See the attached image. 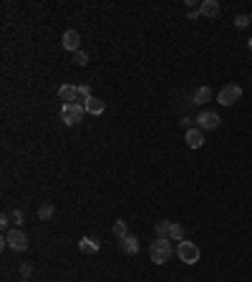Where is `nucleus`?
Returning a JSON list of instances; mask_svg holds the SVG:
<instances>
[{
  "label": "nucleus",
  "instance_id": "nucleus-25",
  "mask_svg": "<svg viewBox=\"0 0 252 282\" xmlns=\"http://www.w3.org/2000/svg\"><path fill=\"white\" fill-rule=\"evenodd\" d=\"M194 121H197V119H189V116H184V119H182L179 124H182V126H184V129L189 131V129H194Z\"/></svg>",
  "mask_w": 252,
  "mask_h": 282
},
{
  "label": "nucleus",
  "instance_id": "nucleus-23",
  "mask_svg": "<svg viewBox=\"0 0 252 282\" xmlns=\"http://www.w3.org/2000/svg\"><path fill=\"white\" fill-rule=\"evenodd\" d=\"M249 23H252L249 16H237V18H234V26H237V28H247Z\"/></svg>",
  "mask_w": 252,
  "mask_h": 282
},
{
  "label": "nucleus",
  "instance_id": "nucleus-19",
  "mask_svg": "<svg viewBox=\"0 0 252 282\" xmlns=\"http://www.w3.org/2000/svg\"><path fill=\"white\" fill-rule=\"evenodd\" d=\"M169 239H172V242H184V227L174 222V224H172V232H169Z\"/></svg>",
  "mask_w": 252,
  "mask_h": 282
},
{
  "label": "nucleus",
  "instance_id": "nucleus-7",
  "mask_svg": "<svg viewBox=\"0 0 252 282\" xmlns=\"http://www.w3.org/2000/svg\"><path fill=\"white\" fill-rule=\"evenodd\" d=\"M61 46L66 51H71V53H78L81 51V36H78V31H66L63 38H61Z\"/></svg>",
  "mask_w": 252,
  "mask_h": 282
},
{
  "label": "nucleus",
  "instance_id": "nucleus-17",
  "mask_svg": "<svg viewBox=\"0 0 252 282\" xmlns=\"http://www.w3.org/2000/svg\"><path fill=\"white\" fill-rule=\"evenodd\" d=\"M172 224H174V222H169V219H159V222H156V237H164V239H169Z\"/></svg>",
  "mask_w": 252,
  "mask_h": 282
},
{
  "label": "nucleus",
  "instance_id": "nucleus-12",
  "mask_svg": "<svg viewBox=\"0 0 252 282\" xmlns=\"http://www.w3.org/2000/svg\"><path fill=\"white\" fill-rule=\"evenodd\" d=\"M192 101H194L197 106H204V104H209V101H212V88H209V86H199V88L194 91Z\"/></svg>",
  "mask_w": 252,
  "mask_h": 282
},
{
  "label": "nucleus",
  "instance_id": "nucleus-14",
  "mask_svg": "<svg viewBox=\"0 0 252 282\" xmlns=\"http://www.w3.org/2000/svg\"><path fill=\"white\" fill-rule=\"evenodd\" d=\"M121 249H124L126 254H136V252H139V239H136L134 234H126V237L121 239Z\"/></svg>",
  "mask_w": 252,
  "mask_h": 282
},
{
  "label": "nucleus",
  "instance_id": "nucleus-29",
  "mask_svg": "<svg viewBox=\"0 0 252 282\" xmlns=\"http://www.w3.org/2000/svg\"><path fill=\"white\" fill-rule=\"evenodd\" d=\"M249 21H252V16H249Z\"/></svg>",
  "mask_w": 252,
  "mask_h": 282
},
{
  "label": "nucleus",
  "instance_id": "nucleus-18",
  "mask_svg": "<svg viewBox=\"0 0 252 282\" xmlns=\"http://www.w3.org/2000/svg\"><path fill=\"white\" fill-rule=\"evenodd\" d=\"M114 234H116V239H124V237L129 234V227H126L124 219H116V222H114Z\"/></svg>",
  "mask_w": 252,
  "mask_h": 282
},
{
  "label": "nucleus",
  "instance_id": "nucleus-13",
  "mask_svg": "<svg viewBox=\"0 0 252 282\" xmlns=\"http://www.w3.org/2000/svg\"><path fill=\"white\" fill-rule=\"evenodd\" d=\"M83 109H86V114H91V116H101V114L106 111V101H101V99H96V96H94Z\"/></svg>",
  "mask_w": 252,
  "mask_h": 282
},
{
  "label": "nucleus",
  "instance_id": "nucleus-21",
  "mask_svg": "<svg viewBox=\"0 0 252 282\" xmlns=\"http://www.w3.org/2000/svg\"><path fill=\"white\" fill-rule=\"evenodd\" d=\"M73 63H76V66H86V63H89V53H86V51L73 53Z\"/></svg>",
  "mask_w": 252,
  "mask_h": 282
},
{
  "label": "nucleus",
  "instance_id": "nucleus-26",
  "mask_svg": "<svg viewBox=\"0 0 252 282\" xmlns=\"http://www.w3.org/2000/svg\"><path fill=\"white\" fill-rule=\"evenodd\" d=\"M8 224H11V214H3V217H0V227H3V229H6Z\"/></svg>",
  "mask_w": 252,
  "mask_h": 282
},
{
  "label": "nucleus",
  "instance_id": "nucleus-15",
  "mask_svg": "<svg viewBox=\"0 0 252 282\" xmlns=\"http://www.w3.org/2000/svg\"><path fill=\"white\" fill-rule=\"evenodd\" d=\"M91 99H94V93H91V86L81 83V86H78V93H76V104H78V106H86Z\"/></svg>",
  "mask_w": 252,
  "mask_h": 282
},
{
  "label": "nucleus",
  "instance_id": "nucleus-1",
  "mask_svg": "<svg viewBox=\"0 0 252 282\" xmlns=\"http://www.w3.org/2000/svg\"><path fill=\"white\" fill-rule=\"evenodd\" d=\"M172 254H174V244H172V239L156 237V239L149 244V257H151L154 264H164V262H169Z\"/></svg>",
  "mask_w": 252,
  "mask_h": 282
},
{
  "label": "nucleus",
  "instance_id": "nucleus-27",
  "mask_svg": "<svg viewBox=\"0 0 252 282\" xmlns=\"http://www.w3.org/2000/svg\"><path fill=\"white\" fill-rule=\"evenodd\" d=\"M247 48H249V53H252V38H247Z\"/></svg>",
  "mask_w": 252,
  "mask_h": 282
},
{
  "label": "nucleus",
  "instance_id": "nucleus-2",
  "mask_svg": "<svg viewBox=\"0 0 252 282\" xmlns=\"http://www.w3.org/2000/svg\"><path fill=\"white\" fill-rule=\"evenodd\" d=\"M3 247H8V249H13V252H26V249H28V234H26L21 227H13V229L6 232Z\"/></svg>",
  "mask_w": 252,
  "mask_h": 282
},
{
  "label": "nucleus",
  "instance_id": "nucleus-28",
  "mask_svg": "<svg viewBox=\"0 0 252 282\" xmlns=\"http://www.w3.org/2000/svg\"><path fill=\"white\" fill-rule=\"evenodd\" d=\"M23 282H28V279H23Z\"/></svg>",
  "mask_w": 252,
  "mask_h": 282
},
{
  "label": "nucleus",
  "instance_id": "nucleus-20",
  "mask_svg": "<svg viewBox=\"0 0 252 282\" xmlns=\"http://www.w3.org/2000/svg\"><path fill=\"white\" fill-rule=\"evenodd\" d=\"M11 222H13L16 227H21V224L26 222V214H23V209H13V212H11Z\"/></svg>",
  "mask_w": 252,
  "mask_h": 282
},
{
  "label": "nucleus",
  "instance_id": "nucleus-4",
  "mask_svg": "<svg viewBox=\"0 0 252 282\" xmlns=\"http://www.w3.org/2000/svg\"><path fill=\"white\" fill-rule=\"evenodd\" d=\"M177 257H179V262H184V264H197L199 262V257H202V252H199V247L194 244V242H179L177 244Z\"/></svg>",
  "mask_w": 252,
  "mask_h": 282
},
{
  "label": "nucleus",
  "instance_id": "nucleus-16",
  "mask_svg": "<svg viewBox=\"0 0 252 282\" xmlns=\"http://www.w3.org/2000/svg\"><path fill=\"white\" fill-rule=\"evenodd\" d=\"M53 214H56V207H53L51 202H46V204L38 207V219H41V222H48Z\"/></svg>",
  "mask_w": 252,
  "mask_h": 282
},
{
  "label": "nucleus",
  "instance_id": "nucleus-8",
  "mask_svg": "<svg viewBox=\"0 0 252 282\" xmlns=\"http://www.w3.org/2000/svg\"><path fill=\"white\" fill-rule=\"evenodd\" d=\"M184 141H187L189 149H202V146H204V131H202L199 126H194V129H189V131L184 134Z\"/></svg>",
  "mask_w": 252,
  "mask_h": 282
},
{
  "label": "nucleus",
  "instance_id": "nucleus-24",
  "mask_svg": "<svg viewBox=\"0 0 252 282\" xmlns=\"http://www.w3.org/2000/svg\"><path fill=\"white\" fill-rule=\"evenodd\" d=\"M197 16H199V6L189 3V21H197Z\"/></svg>",
  "mask_w": 252,
  "mask_h": 282
},
{
  "label": "nucleus",
  "instance_id": "nucleus-10",
  "mask_svg": "<svg viewBox=\"0 0 252 282\" xmlns=\"http://www.w3.org/2000/svg\"><path fill=\"white\" fill-rule=\"evenodd\" d=\"M76 93H78V86H73V83H63L58 88V99L63 104H76Z\"/></svg>",
  "mask_w": 252,
  "mask_h": 282
},
{
  "label": "nucleus",
  "instance_id": "nucleus-3",
  "mask_svg": "<svg viewBox=\"0 0 252 282\" xmlns=\"http://www.w3.org/2000/svg\"><path fill=\"white\" fill-rule=\"evenodd\" d=\"M83 116H86V109L78 106V104H63L61 106V121L66 126H78L83 121Z\"/></svg>",
  "mask_w": 252,
  "mask_h": 282
},
{
  "label": "nucleus",
  "instance_id": "nucleus-22",
  "mask_svg": "<svg viewBox=\"0 0 252 282\" xmlns=\"http://www.w3.org/2000/svg\"><path fill=\"white\" fill-rule=\"evenodd\" d=\"M31 274H33V264H31V262H23V264H21V277L28 279Z\"/></svg>",
  "mask_w": 252,
  "mask_h": 282
},
{
  "label": "nucleus",
  "instance_id": "nucleus-9",
  "mask_svg": "<svg viewBox=\"0 0 252 282\" xmlns=\"http://www.w3.org/2000/svg\"><path fill=\"white\" fill-rule=\"evenodd\" d=\"M199 16L214 21L219 16V3H217V0H204V3H199Z\"/></svg>",
  "mask_w": 252,
  "mask_h": 282
},
{
  "label": "nucleus",
  "instance_id": "nucleus-6",
  "mask_svg": "<svg viewBox=\"0 0 252 282\" xmlns=\"http://www.w3.org/2000/svg\"><path fill=\"white\" fill-rule=\"evenodd\" d=\"M219 116H217V111H202L199 116H197V126L202 129V131H214L217 126H219Z\"/></svg>",
  "mask_w": 252,
  "mask_h": 282
},
{
  "label": "nucleus",
  "instance_id": "nucleus-11",
  "mask_svg": "<svg viewBox=\"0 0 252 282\" xmlns=\"http://www.w3.org/2000/svg\"><path fill=\"white\" fill-rule=\"evenodd\" d=\"M99 239H94V237H81L78 239V249L83 252V254H96L99 252Z\"/></svg>",
  "mask_w": 252,
  "mask_h": 282
},
{
  "label": "nucleus",
  "instance_id": "nucleus-5",
  "mask_svg": "<svg viewBox=\"0 0 252 282\" xmlns=\"http://www.w3.org/2000/svg\"><path fill=\"white\" fill-rule=\"evenodd\" d=\"M239 99H242V88H239L237 83H227V86H222L219 93H217V101H219L222 106H234Z\"/></svg>",
  "mask_w": 252,
  "mask_h": 282
}]
</instances>
